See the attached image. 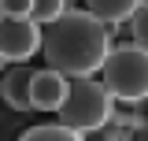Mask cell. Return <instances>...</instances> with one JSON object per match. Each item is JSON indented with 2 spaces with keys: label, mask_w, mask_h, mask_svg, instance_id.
I'll use <instances>...</instances> for the list:
<instances>
[{
  "label": "cell",
  "mask_w": 148,
  "mask_h": 141,
  "mask_svg": "<svg viewBox=\"0 0 148 141\" xmlns=\"http://www.w3.org/2000/svg\"><path fill=\"white\" fill-rule=\"evenodd\" d=\"M63 11H71V4H67V0H34V19L41 22V26L56 22Z\"/></svg>",
  "instance_id": "9"
},
{
  "label": "cell",
  "mask_w": 148,
  "mask_h": 141,
  "mask_svg": "<svg viewBox=\"0 0 148 141\" xmlns=\"http://www.w3.org/2000/svg\"><path fill=\"white\" fill-rule=\"evenodd\" d=\"M0 11L15 19H34V0H0Z\"/></svg>",
  "instance_id": "11"
},
{
  "label": "cell",
  "mask_w": 148,
  "mask_h": 141,
  "mask_svg": "<svg viewBox=\"0 0 148 141\" xmlns=\"http://www.w3.org/2000/svg\"><path fill=\"white\" fill-rule=\"evenodd\" d=\"M71 74H63V70L56 67H41L34 74V111H59L63 100H67V93H71Z\"/></svg>",
  "instance_id": "5"
},
{
  "label": "cell",
  "mask_w": 148,
  "mask_h": 141,
  "mask_svg": "<svg viewBox=\"0 0 148 141\" xmlns=\"http://www.w3.org/2000/svg\"><path fill=\"white\" fill-rule=\"evenodd\" d=\"M104 86L115 93L119 104H141L148 100V48H141L137 41H126L119 48H111V56L100 67Z\"/></svg>",
  "instance_id": "3"
},
{
  "label": "cell",
  "mask_w": 148,
  "mask_h": 141,
  "mask_svg": "<svg viewBox=\"0 0 148 141\" xmlns=\"http://www.w3.org/2000/svg\"><path fill=\"white\" fill-rule=\"evenodd\" d=\"M130 34H133V41H137L141 48H148V0H141V8L133 11V19H130Z\"/></svg>",
  "instance_id": "10"
},
{
  "label": "cell",
  "mask_w": 148,
  "mask_h": 141,
  "mask_svg": "<svg viewBox=\"0 0 148 141\" xmlns=\"http://www.w3.org/2000/svg\"><path fill=\"white\" fill-rule=\"evenodd\" d=\"M67 4H71V8H78V0H67Z\"/></svg>",
  "instance_id": "12"
},
{
  "label": "cell",
  "mask_w": 148,
  "mask_h": 141,
  "mask_svg": "<svg viewBox=\"0 0 148 141\" xmlns=\"http://www.w3.org/2000/svg\"><path fill=\"white\" fill-rule=\"evenodd\" d=\"M34 74L37 67H26V63H11L4 82H0V93H4V104L15 108V111H34Z\"/></svg>",
  "instance_id": "6"
},
{
  "label": "cell",
  "mask_w": 148,
  "mask_h": 141,
  "mask_svg": "<svg viewBox=\"0 0 148 141\" xmlns=\"http://www.w3.org/2000/svg\"><path fill=\"white\" fill-rule=\"evenodd\" d=\"M115 93L104 86V78H74L71 82V93H67V100L59 108V119L63 123H71L74 130H82V134H96V130H104V126L115 119Z\"/></svg>",
  "instance_id": "2"
},
{
  "label": "cell",
  "mask_w": 148,
  "mask_h": 141,
  "mask_svg": "<svg viewBox=\"0 0 148 141\" xmlns=\"http://www.w3.org/2000/svg\"><path fill=\"white\" fill-rule=\"evenodd\" d=\"M111 26L104 19L85 11H63V15L45 26V63L71 78H92L100 74L104 59L111 56Z\"/></svg>",
  "instance_id": "1"
},
{
  "label": "cell",
  "mask_w": 148,
  "mask_h": 141,
  "mask_svg": "<svg viewBox=\"0 0 148 141\" xmlns=\"http://www.w3.org/2000/svg\"><path fill=\"white\" fill-rule=\"evenodd\" d=\"M85 8L96 19H104L108 26H119V22L133 19V11L141 8V0H85Z\"/></svg>",
  "instance_id": "7"
},
{
  "label": "cell",
  "mask_w": 148,
  "mask_h": 141,
  "mask_svg": "<svg viewBox=\"0 0 148 141\" xmlns=\"http://www.w3.org/2000/svg\"><path fill=\"white\" fill-rule=\"evenodd\" d=\"M85 134L74 130L71 123H45V126H30L22 130V141H82Z\"/></svg>",
  "instance_id": "8"
},
{
  "label": "cell",
  "mask_w": 148,
  "mask_h": 141,
  "mask_svg": "<svg viewBox=\"0 0 148 141\" xmlns=\"http://www.w3.org/2000/svg\"><path fill=\"white\" fill-rule=\"evenodd\" d=\"M45 48V26L37 19H15L4 15L0 22V59L11 63H26L30 56H37Z\"/></svg>",
  "instance_id": "4"
}]
</instances>
